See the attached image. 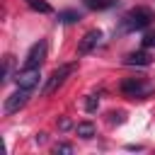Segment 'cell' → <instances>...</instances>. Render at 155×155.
Listing matches in <instances>:
<instances>
[{"label":"cell","mask_w":155,"mask_h":155,"mask_svg":"<svg viewBox=\"0 0 155 155\" xmlns=\"http://www.w3.org/2000/svg\"><path fill=\"white\" fill-rule=\"evenodd\" d=\"M94 124L92 121H80L78 126H75V133L80 136V138H85V140H90V138H94Z\"/></svg>","instance_id":"cell-9"},{"label":"cell","mask_w":155,"mask_h":155,"mask_svg":"<svg viewBox=\"0 0 155 155\" xmlns=\"http://www.w3.org/2000/svg\"><path fill=\"white\" fill-rule=\"evenodd\" d=\"M153 19H155V12L150 7H143V5L140 7H133L131 12H126L121 17V31H140Z\"/></svg>","instance_id":"cell-1"},{"label":"cell","mask_w":155,"mask_h":155,"mask_svg":"<svg viewBox=\"0 0 155 155\" xmlns=\"http://www.w3.org/2000/svg\"><path fill=\"white\" fill-rule=\"evenodd\" d=\"M99 39H102V31H99V29H90V31L80 39V44H78V53H80V56L90 53V51L99 44Z\"/></svg>","instance_id":"cell-7"},{"label":"cell","mask_w":155,"mask_h":155,"mask_svg":"<svg viewBox=\"0 0 155 155\" xmlns=\"http://www.w3.org/2000/svg\"><path fill=\"white\" fill-rule=\"evenodd\" d=\"M124 63L126 65H150L153 63V58H150V53L148 51H133V53H128L126 58H124Z\"/></svg>","instance_id":"cell-8"},{"label":"cell","mask_w":155,"mask_h":155,"mask_svg":"<svg viewBox=\"0 0 155 155\" xmlns=\"http://www.w3.org/2000/svg\"><path fill=\"white\" fill-rule=\"evenodd\" d=\"M75 70V63H65V65H58L48 78H46V82H44V87H41V97H48V94H53L63 82H65V78L70 75Z\"/></svg>","instance_id":"cell-3"},{"label":"cell","mask_w":155,"mask_h":155,"mask_svg":"<svg viewBox=\"0 0 155 155\" xmlns=\"http://www.w3.org/2000/svg\"><path fill=\"white\" fill-rule=\"evenodd\" d=\"M24 2H27L34 12H41V15H51V12H53V7H51L46 0H24Z\"/></svg>","instance_id":"cell-11"},{"label":"cell","mask_w":155,"mask_h":155,"mask_svg":"<svg viewBox=\"0 0 155 155\" xmlns=\"http://www.w3.org/2000/svg\"><path fill=\"white\" fill-rule=\"evenodd\" d=\"M97 107H99V97H97V94H90L87 102H85V109H87V111H94Z\"/></svg>","instance_id":"cell-15"},{"label":"cell","mask_w":155,"mask_h":155,"mask_svg":"<svg viewBox=\"0 0 155 155\" xmlns=\"http://www.w3.org/2000/svg\"><path fill=\"white\" fill-rule=\"evenodd\" d=\"M119 0H85V5L90 7V10H109V7H114Z\"/></svg>","instance_id":"cell-12"},{"label":"cell","mask_w":155,"mask_h":155,"mask_svg":"<svg viewBox=\"0 0 155 155\" xmlns=\"http://www.w3.org/2000/svg\"><path fill=\"white\" fill-rule=\"evenodd\" d=\"M53 153H56V155H58V153L70 155V153H73V145H70V143H56V145H53Z\"/></svg>","instance_id":"cell-16"},{"label":"cell","mask_w":155,"mask_h":155,"mask_svg":"<svg viewBox=\"0 0 155 155\" xmlns=\"http://www.w3.org/2000/svg\"><path fill=\"white\" fill-rule=\"evenodd\" d=\"M31 92L34 90H27V87H17L10 97H5V104H2V114L5 116H12V114H17L27 102H29V97H31Z\"/></svg>","instance_id":"cell-4"},{"label":"cell","mask_w":155,"mask_h":155,"mask_svg":"<svg viewBox=\"0 0 155 155\" xmlns=\"http://www.w3.org/2000/svg\"><path fill=\"white\" fill-rule=\"evenodd\" d=\"M46 51H48V44H46L44 39H39V41L29 48L22 68H41V63H44V58H46Z\"/></svg>","instance_id":"cell-5"},{"label":"cell","mask_w":155,"mask_h":155,"mask_svg":"<svg viewBox=\"0 0 155 155\" xmlns=\"http://www.w3.org/2000/svg\"><path fill=\"white\" fill-rule=\"evenodd\" d=\"M119 90H121L126 97L145 99V97H150V94L155 92V85H150V82H148V80H143V78H126V80H121Z\"/></svg>","instance_id":"cell-2"},{"label":"cell","mask_w":155,"mask_h":155,"mask_svg":"<svg viewBox=\"0 0 155 155\" xmlns=\"http://www.w3.org/2000/svg\"><path fill=\"white\" fill-rule=\"evenodd\" d=\"M34 143H36V145H44V143H46V133H36Z\"/></svg>","instance_id":"cell-19"},{"label":"cell","mask_w":155,"mask_h":155,"mask_svg":"<svg viewBox=\"0 0 155 155\" xmlns=\"http://www.w3.org/2000/svg\"><path fill=\"white\" fill-rule=\"evenodd\" d=\"M5 70H2V85L5 82H10L12 80V68H15V61H12V56H5Z\"/></svg>","instance_id":"cell-13"},{"label":"cell","mask_w":155,"mask_h":155,"mask_svg":"<svg viewBox=\"0 0 155 155\" xmlns=\"http://www.w3.org/2000/svg\"><path fill=\"white\" fill-rule=\"evenodd\" d=\"M39 80H41L39 68H22V70H17V75H15L17 87H27V90H34V87L39 85Z\"/></svg>","instance_id":"cell-6"},{"label":"cell","mask_w":155,"mask_h":155,"mask_svg":"<svg viewBox=\"0 0 155 155\" xmlns=\"http://www.w3.org/2000/svg\"><path fill=\"white\" fill-rule=\"evenodd\" d=\"M80 19H82V15L78 10H63V12H58V22L61 24H75Z\"/></svg>","instance_id":"cell-10"},{"label":"cell","mask_w":155,"mask_h":155,"mask_svg":"<svg viewBox=\"0 0 155 155\" xmlns=\"http://www.w3.org/2000/svg\"><path fill=\"white\" fill-rule=\"evenodd\" d=\"M58 128H61V131H68V128H73V124H70L68 119H61V121H58Z\"/></svg>","instance_id":"cell-17"},{"label":"cell","mask_w":155,"mask_h":155,"mask_svg":"<svg viewBox=\"0 0 155 155\" xmlns=\"http://www.w3.org/2000/svg\"><path fill=\"white\" fill-rule=\"evenodd\" d=\"M124 121V111H119V114H111V124H121Z\"/></svg>","instance_id":"cell-18"},{"label":"cell","mask_w":155,"mask_h":155,"mask_svg":"<svg viewBox=\"0 0 155 155\" xmlns=\"http://www.w3.org/2000/svg\"><path fill=\"white\" fill-rule=\"evenodd\" d=\"M140 44H143V48H155V31H145Z\"/></svg>","instance_id":"cell-14"}]
</instances>
